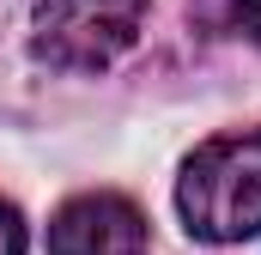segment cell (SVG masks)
<instances>
[{"label":"cell","mask_w":261,"mask_h":255,"mask_svg":"<svg viewBox=\"0 0 261 255\" xmlns=\"http://www.w3.org/2000/svg\"><path fill=\"white\" fill-rule=\"evenodd\" d=\"M176 207L200 243H249L261 231V128L195 146L176 183Z\"/></svg>","instance_id":"cell-1"},{"label":"cell","mask_w":261,"mask_h":255,"mask_svg":"<svg viewBox=\"0 0 261 255\" xmlns=\"http://www.w3.org/2000/svg\"><path fill=\"white\" fill-rule=\"evenodd\" d=\"M146 0H37L31 55L61 73H103L140 43Z\"/></svg>","instance_id":"cell-2"},{"label":"cell","mask_w":261,"mask_h":255,"mask_svg":"<svg viewBox=\"0 0 261 255\" xmlns=\"http://www.w3.org/2000/svg\"><path fill=\"white\" fill-rule=\"evenodd\" d=\"M146 213L128 194H73L49 225V255H146Z\"/></svg>","instance_id":"cell-3"},{"label":"cell","mask_w":261,"mask_h":255,"mask_svg":"<svg viewBox=\"0 0 261 255\" xmlns=\"http://www.w3.org/2000/svg\"><path fill=\"white\" fill-rule=\"evenodd\" d=\"M0 255H24V219L12 200H0Z\"/></svg>","instance_id":"cell-4"},{"label":"cell","mask_w":261,"mask_h":255,"mask_svg":"<svg viewBox=\"0 0 261 255\" xmlns=\"http://www.w3.org/2000/svg\"><path fill=\"white\" fill-rule=\"evenodd\" d=\"M237 31L249 43H261V0H237Z\"/></svg>","instance_id":"cell-5"}]
</instances>
